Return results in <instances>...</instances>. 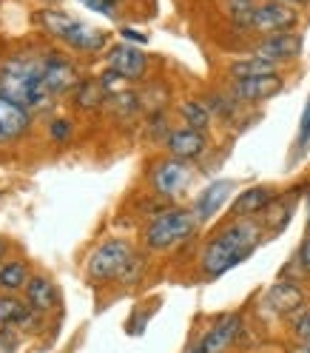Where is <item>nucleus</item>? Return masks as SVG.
I'll list each match as a JSON object with an SVG mask.
<instances>
[{
  "label": "nucleus",
  "instance_id": "1",
  "mask_svg": "<svg viewBox=\"0 0 310 353\" xmlns=\"http://www.w3.org/2000/svg\"><path fill=\"white\" fill-rule=\"evenodd\" d=\"M262 242V223L256 219H236V223L225 225L216 236L208 239L203 251V265L205 276H223L239 262H245Z\"/></svg>",
  "mask_w": 310,
  "mask_h": 353
},
{
  "label": "nucleus",
  "instance_id": "14",
  "mask_svg": "<svg viewBox=\"0 0 310 353\" xmlns=\"http://www.w3.org/2000/svg\"><path fill=\"white\" fill-rule=\"evenodd\" d=\"M265 305H268L271 311L279 314V316L296 314V311H302V305H304V291H302V285H296V282H276L273 288L268 291V296H265Z\"/></svg>",
  "mask_w": 310,
  "mask_h": 353
},
{
  "label": "nucleus",
  "instance_id": "28",
  "mask_svg": "<svg viewBox=\"0 0 310 353\" xmlns=\"http://www.w3.org/2000/svg\"><path fill=\"white\" fill-rule=\"evenodd\" d=\"M20 350V336L14 327H0V353H17Z\"/></svg>",
  "mask_w": 310,
  "mask_h": 353
},
{
  "label": "nucleus",
  "instance_id": "19",
  "mask_svg": "<svg viewBox=\"0 0 310 353\" xmlns=\"http://www.w3.org/2000/svg\"><path fill=\"white\" fill-rule=\"evenodd\" d=\"M32 307H26L20 299L14 296H0V327H32L34 319H32Z\"/></svg>",
  "mask_w": 310,
  "mask_h": 353
},
{
  "label": "nucleus",
  "instance_id": "6",
  "mask_svg": "<svg viewBox=\"0 0 310 353\" xmlns=\"http://www.w3.org/2000/svg\"><path fill=\"white\" fill-rule=\"evenodd\" d=\"M43 85H46V92L52 97L77 88L80 85V74L74 69V63L60 57V54H43Z\"/></svg>",
  "mask_w": 310,
  "mask_h": 353
},
{
  "label": "nucleus",
  "instance_id": "10",
  "mask_svg": "<svg viewBox=\"0 0 310 353\" xmlns=\"http://www.w3.org/2000/svg\"><path fill=\"white\" fill-rule=\"evenodd\" d=\"M165 145H168V154L174 160H183V163H191V160H199L205 154L208 148V140L203 131H196V128H174L171 134L165 137Z\"/></svg>",
  "mask_w": 310,
  "mask_h": 353
},
{
  "label": "nucleus",
  "instance_id": "24",
  "mask_svg": "<svg viewBox=\"0 0 310 353\" xmlns=\"http://www.w3.org/2000/svg\"><path fill=\"white\" fill-rule=\"evenodd\" d=\"M105 103H112V108H114L117 117H131V114L140 112V97H137L134 92H117V94L108 97Z\"/></svg>",
  "mask_w": 310,
  "mask_h": 353
},
{
  "label": "nucleus",
  "instance_id": "26",
  "mask_svg": "<svg viewBox=\"0 0 310 353\" xmlns=\"http://www.w3.org/2000/svg\"><path fill=\"white\" fill-rule=\"evenodd\" d=\"M293 336L299 339V345H310V311L307 307L296 311V316H293Z\"/></svg>",
  "mask_w": 310,
  "mask_h": 353
},
{
  "label": "nucleus",
  "instance_id": "2",
  "mask_svg": "<svg viewBox=\"0 0 310 353\" xmlns=\"http://www.w3.org/2000/svg\"><path fill=\"white\" fill-rule=\"evenodd\" d=\"M0 94L23 105L26 112L29 108H46L52 94L43 85V57H9L0 69Z\"/></svg>",
  "mask_w": 310,
  "mask_h": 353
},
{
  "label": "nucleus",
  "instance_id": "33",
  "mask_svg": "<svg viewBox=\"0 0 310 353\" xmlns=\"http://www.w3.org/2000/svg\"><path fill=\"white\" fill-rule=\"evenodd\" d=\"M123 37L131 40V43H145V40H148L143 32H134V29H123Z\"/></svg>",
  "mask_w": 310,
  "mask_h": 353
},
{
  "label": "nucleus",
  "instance_id": "22",
  "mask_svg": "<svg viewBox=\"0 0 310 353\" xmlns=\"http://www.w3.org/2000/svg\"><path fill=\"white\" fill-rule=\"evenodd\" d=\"M265 74H276V63L265 60L259 54L248 57V60H239L231 65V77L234 80H248V77H265Z\"/></svg>",
  "mask_w": 310,
  "mask_h": 353
},
{
  "label": "nucleus",
  "instance_id": "34",
  "mask_svg": "<svg viewBox=\"0 0 310 353\" xmlns=\"http://www.w3.org/2000/svg\"><path fill=\"white\" fill-rule=\"evenodd\" d=\"M279 3H285V6H302V3H307V0H279Z\"/></svg>",
  "mask_w": 310,
  "mask_h": 353
},
{
  "label": "nucleus",
  "instance_id": "35",
  "mask_svg": "<svg viewBox=\"0 0 310 353\" xmlns=\"http://www.w3.org/2000/svg\"><path fill=\"white\" fill-rule=\"evenodd\" d=\"M293 353H310V345H299Z\"/></svg>",
  "mask_w": 310,
  "mask_h": 353
},
{
  "label": "nucleus",
  "instance_id": "20",
  "mask_svg": "<svg viewBox=\"0 0 310 353\" xmlns=\"http://www.w3.org/2000/svg\"><path fill=\"white\" fill-rule=\"evenodd\" d=\"M74 100L83 112H94V108L105 105L108 100V88L103 85V80H80V85L74 88Z\"/></svg>",
  "mask_w": 310,
  "mask_h": 353
},
{
  "label": "nucleus",
  "instance_id": "16",
  "mask_svg": "<svg viewBox=\"0 0 310 353\" xmlns=\"http://www.w3.org/2000/svg\"><path fill=\"white\" fill-rule=\"evenodd\" d=\"M231 194H234V183H231V180H216V183H211L203 194L196 196V203H194L191 211L196 214L199 223H205V219L216 216V211L228 203Z\"/></svg>",
  "mask_w": 310,
  "mask_h": 353
},
{
  "label": "nucleus",
  "instance_id": "32",
  "mask_svg": "<svg viewBox=\"0 0 310 353\" xmlns=\"http://www.w3.org/2000/svg\"><path fill=\"white\" fill-rule=\"evenodd\" d=\"M299 265H302V271H304V274H310V234L304 236L302 248H299Z\"/></svg>",
  "mask_w": 310,
  "mask_h": 353
},
{
  "label": "nucleus",
  "instance_id": "13",
  "mask_svg": "<svg viewBox=\"0 0 310 353\" xmlns=\"http://www.w3.org/2000/svg\"><path fill=\"white\" fill-rule=\"evenodd\" d=\"M302 52V37L293 32H282V34H268L262 43L256 54L271 60V63H285V60H293Z\"/></svg>",
  "mask_w": 310,
  "mask_h": 353
},
{
  "label": "nucleus",
  "instance_id": "5",
  "mask_svg": "<svg viewBox=\"0 0 310 353\" xmlns=\"http://www.w3.org/2000/svg\"><path fill=\"white\" fill-rule=\"evenodd\" d=\"M134 256L128 239H105L88 254L85 259V276L92 282H112L120 279V274L125 271V265Z\"/></svg>",
  "mask_w": 310,
  "mask_h": 353
},
{
  "label": "nucleus",
  "instance_id": "31",
  "mask_svg": "<svg viewBox=\"0 0 310 353\" xmlns=\"http://www.w3.org/2000/svg\"><path fill=\"white\" fill-rule=\"evenodd\" d=\"M49 134H52V140H57V143L69 140V137H72V123H69V120H54V123L49 125Z\"/></svg>",
  "mask_w": 310,
  "mask_h": 353
},
{
  "label": "nucleus",
  "instance_id": "23",
  "mask_svg": "<svg viewBox=\"0 0 310 353\" xmlns=\"http://www.w3.org/2000/svg\"><path fill=\"white\" fill-rule=\"evenodd\" d=\"M180 114H183L185 125H188V128H196V131L208 128V123H211V108H208V103H199V100H185V103L180 105Z\"/></svg>",
  "mask_w": 310,
  "mask_h": 353
},
{
  "label": "nucleus",
  "instance_id": "37",
  "mask_svg": "<svg viewBox=\"0 0 310 353\" xmlns=\"http://www.w3.org/2000/svg\"><path fill=\"white\" fill-rule=\"evenodd\" d=\"M188 353H205V350H203V347H199V345H194V347H191Z\"/></svg>",
  "mask_w": 310,
  "mask_h": 353
},
{
  "label": "nucleus",
  "instance_id": "4",
  "mask_svg": "<svg viewBox=\"0 0 310 353\" xmlns=\"http://www.w3.org/2000/svg\"><path fill=\"white\" fill-rule=\"evenodd\" d=\"M37 20H40V26L46 29L52 37L63 40L65 46H72V49H77V52L94 54V52H100V49L105 46V34H103L100 29L88 26V23H83V20L65 14V12H60V9H43V12L37 14Z\"/></svg>",
  "mask_w": 310,
  "mask_h": 353
},
{
  "label": "nucleus",
  "instance_id": "8",
  "mask_svg": "<svg viewBox=\"0 0 310 353\" xmlns=\"http://www.w3.org/2000/svg\"><path fill=\"white\" fill-rule=\"evenodd\" d=\"M242 334V316L239 314H225L219 316L203 336H199V347H203L205 353H225Z\"/></svg>",
  "mask_w": 310,
  "mask_h": 353
},
{
  "label": "nucleus",
  "instance_id": "38",
  "mask_svg": "<svg viewBox=\"0 0 310 353\" xmlns=\"http://www.w3.org/2000/svg\"><path fill=\"white\" fill-rule=\"evenodd\" d=\"M307 225H310V194H307Z\"/></svg>",
  "mask_w": 310,
  "mask_h": 353
},
{
  "label": "nucleus",
  "instance_id": "3",
  "mask_svg": "<svg viewBox=\"0 0 310 353\" xmlns=\"http://www.w3.org/2000/svg\"><path fill=\"white\" fill-rule=\"evenodd\" d=\"M199 225V219L188 208H168L160 211L157 216H151V223L145 225V248L148 251H171L176 245H183L185 239L194 236Z\"/></svg>",
  "mask_w": 310,
  "mask_h": 353
},
{
  "label": "nucleus",
  "instance_id": "27",
  "mask_svg": "<svg viewBox=\"0 0 310 353\" xmlns=\"http://www.w3.org/2000/svg\"><path fill=\"white\" fill-rule=\"evenodd\" d=\"M307 143H310V97H307V103H304V112H302V120H299V137H296L299 154L307 148Z\"/></svg>",
  "mask_w": 310,
  "mask_h": 353
},
{
  "label": "nucleus",
  "instance_id": "36",
  "mask_svg": "<svg viewBox=\"0 0 310 353\" xmlns=\"http://www.w3.org/2000/svg\"><path fill=\"white\" fill-rule=\"evenodd\" d=\"M3 254H6V245H3V242H0V265H3Z\"/></svg>",
  "mask_w": 310,
  "mask_h": 353
},
{
  "label": "nucleus",
  "instance_id": "7",
  "mask_svg": "<svg viewBox=\"0 0 310 353\" xmlns=\"http://www.w3.org/2000/svg\"><path fill=\"white\" fill-rule=\"evenodd\" d=\"M293 26H296V12L291 6L279 3V0L259 3L251 20V29H259L265 34H282V32H291Z\"/></svg>",
  "mask_w": 310,
  "mask_h": 353
},
{
  "label": "nucleus",
  "instance_id": "11",
  "mask_svg": "<svg viewBox=\"0 0 310 353\" xmlns=\"http://www.w3.org/2000/svg\"><path fill=\"white\" fill-rule=\"evenodd\" d=\"M105 60H108V69L117 72L123 80H140L145 74V65H148L145 54L134 46H128V43H120V46L108 49Z\"/></svg>",
  "mask_w": 310,
  "mask_h": 353
},
{
  "label": "nucleus",
  "instance_id": "12",
  "mask_svg": "<svg viewBox=\"0 0 310 353\" xmlns=\"http://www.w3.org/2000/svg\"><path fill=\"white\" fill-rule=\"evenodd\" d=\"M276 200L279 196H276V191L271 185H254V188H245L236 196L234 205H231V214L239 216V219L242 216H256L262 211H268Z\"/></svg>",
  "mask_w": 310,
  "mask_h": 353
},
{
  "label": "nucleus",
  "instance_id": "18",
  "mask_svg": "<svg viewBox=\"0 0 310 353\" xmlns=\"http://www.w3.org/2000/svg\"><path fill=\"white\" fill-rule=\"evenodd\" d=\"M26 299H29V307L34 314H49L54 311V305H57V288H54V282L46 279V276H32L29 285H26Z\"/></svg>",
  "mask_w": 310,
  "mask_h": 353
},
{
  "label": "nucleus",
  "instance_id": "25",
  "mask_svg": "<svg viewBox=\"0 0 310 353\" xmlns=\"http://www.w3.org/2000/svg\"><path fill=\"white\" fill-rule=\"evenodd\" d=\"M231 17L236 20L239 26H251L254 12H256V0H225Z\"/></svg>",
  "mask_w": 310,
  "mask_h": 353
},
{
  "label": "nucleus",
  "instance_id": "15",
  "mask_svg": "<svg viewBox=\"0 0 310 353\" xmlns=\"http://www.w3.org/2000/svg\"><path fill=\"white\" fill-rule=\"evenodd\" d=\"M26 128H29V112L0 94V143H12L23 137Z\"/></svg>",
  "mask_w": 310,
  "mask_h": 353
},
{
  "label": "nucleus",
  "instance_id": "9",
  "mask_svg": "<svg viewBox=\"0 0 310 353\" xmlns=\"http://www.w3.org/2000/svg\"><path fill=\"white\" fill-rule=\"evenodd\" d=\"M188 183H191V165L183 163V160H174V157L163 160L151 171V185L157 188V194H163V196L180 194Z\"/></svg>",
  "mask_w": 310,
  "mask_h": 353
},
{
  "label": "nucleus",
  "instance_id": "21",
  "mask_svg": "<svg viewBox=\"0 0 310 353\" xmlns=\"http://www.w3.org/2000/svg\"><path fill=\"white\" fill-rule=\"evenodd\" d=\"M29 265L23 259H9L0 265V288L6 291H20L29 285Z\"/></svg>",
  "mask_w": 310,
  "mask_h": 353
},
{
  "label": "nucleus",
  "instance_id": "17",
  "mask_svg": "<svg viewBox=\"0 0 310 353\" xmlns=\"http://www.w3.org/2000/svg\"><path fill=\"white\" fill-rule=\"evenodd\" d=\"M282 77L279 74H265V77H248V80H236L234 83V97L245 100V103H259L279 94Z\"/></svg>",
  "mask_w": 310,
  "mask_h": 353
},
{
  "label": "nucleus",
  "instance_id": "29",
  "mask_svg": "<svg viewBox=\"0 0 310 353\" xmlns=\"http://www.w3.org/2000/svg\"><path fill=\"white\" fill-rule=\"evenodd\" d=\"M143 265H145V262H143V256H137V254H134V256H131V262L125 265V271L120 274V282H125V285L137 282V279H140V274H143Z\"/></svg>",
  "mask_w": 310,
  "mask_h": 353
},
{
  "label": "nucleus",
  "instance_id": "30",
  "mask_svg": "<svg viewBox=\"0 0 310 353\" xmlns=\"http://www.w3.org/2000/svg\"><path fill=\"white\" fill-rule=\"evenodd\" d=\"M80 3L85 9H92V12H100L105 17H114V6L120 3V0H80Z\"/></svg>",
  "mask_w": 310,
  "mask_h": 353
}]
</instances>
